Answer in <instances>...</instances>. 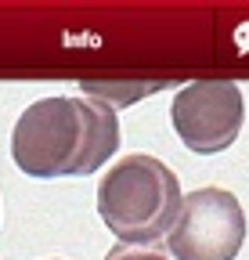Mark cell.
<instances>
[{
  "instance_id": "7a4b0ae2",
  "label": "cell",
  "mask_w": 249,
  "mask_h": 260,
  "mask_svg": "<svg viewBox=\"0 0 249 260\" xmlns=\"http://www.w3.org/2000/svg\"><path fill=\"white\" fill-rule=\"evenodd\" d=\"M181 203L177 174L148 152L116 159L98 184V217L123 246H152L170 235Z\"/></svg>"
},
{
  "instance_id": "5b68a950",
  "label": "cell",
  "mask_w": 249,
  "mask_h": 260,
  "mask_svg": "<svg viewBox=\"0 0 249 260\" xmlns=\"http://www.w3.org/2000/svg\"><path fill=\"white\" fill-rule=\"evenodd\" d=\"M105 260H170V253L155 246H112Z\"/></svg>"
},
{
  "instance_id": "277c9868",
  "label": "cell",
  "mask_w": 249,
  "mask_h": 260,
  "mask_svg": "<svg viewBox=\"0 0 249 260\" xmlns=\"http://www.w3.org/2000/svg\"><path fill=\"white\" fill-rule=\"evenodd\" d=\"M245 102L231 80H195L170 102V123L181 145L195 155L228 152L242 130Z\"/></svg>"
},
{
  "instance_id": "3957f363",
  "label": "cell",
  "mask_w": 249,
  "mask_h": 260,
  "mask_svg": "<svg viewBox=\"0 0 249 260\" xmlns=\"http://www.w3.org/2000/svg\"><path fill=\"white\" fill-rule=\"evenodd\" d=\"M245 242V213L228 188H195L184 195L181 213L166 235L173 260H235Z\"/></svg>"
},
{
  "instance_id": "6da1fadb",
  "label": "cell",
  "mask_w": 249,
  "mask_h": 260,
  "mask_svg": "<svg viewBox=\"0 0 249 260\" xmlns=\"http://www.w3.org/2000/svg\"><path fill=\"white\" fill-rule=\"evenodd\" d=\"M119 152V119L101 98H40L11 130V159L25 177H87Z\"/></svg>"
}]
</instances>
